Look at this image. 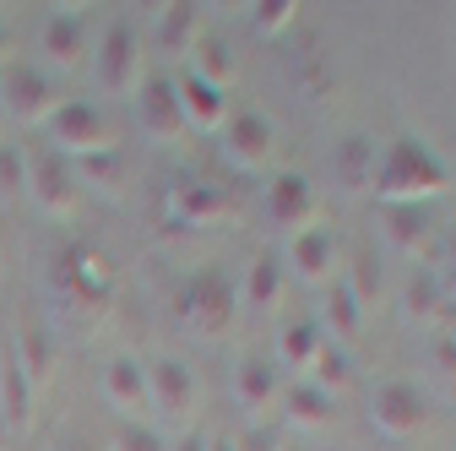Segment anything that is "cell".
Segmentation results:
<instances>
[{
    "mask_svg": "<svg viewBox=\"0 0 456 451\" xmlns=\"http://www.w3.org/2000/svg\"><path fill=\"white\" fill-rule=\"evenodd\" d=\"M440 299H445V283L440 277H429V272H419L413 283H408V310L413 316H424V321H435L440 316Z\"/></svg>",
    "mask_w": 456,
    "mask_h": 451,
    "instance_id": "f1b7e54d",
    "label": "cell"
},
{
    "mask_svg": "<svg viewBox=\"0 0 456 451\" xmlns=\"http://www.w3.org/2000/svg\"><path fill=\"white\" fill-rule=\"evenodd\" d=\"M305 381H315L321 391H331V398H337V391L354 381V359H348V348L326 343V348L315 354V365H310V375H305Z\"/></svg>",
    "mask_w": 456,
    "mask_h": 451,
    "instance_id": "484cf974",
    "label": "cell"
},
{
    "mask_svg": "<svg viewBox=\"0 0 456 451\" xmlns=\"http://www.w3.org/2000/svg\"><path fill=\"white\" fill-rule=\"evenodd\" d=\"M136 115L158 142H180L185 136V115H180V93L175 77H142L136 87Z\"/></svg>",
    "mask_w": 456,
    "mask_h": 451,
    "instance_id": "52a82bcc",
    "label": "cell"
},
{
    "mask_svg": "<svg viewBox=\"0 0 456 451\" xmlns=\"http://www.w3.org/2000/svg\"><path fill=\"white\" fill-rule=\"evenodd\" d=\"M175 93H180V115H185V131H217L228 120V103H223V87L201 82L196 71L175 77Z\"/></svg>",
    "mask_w": 456,
    "mask_h": 451,
    "instance_id": "5bb4252c",
    "label": "cell"
},
{
    "mask_svg": "<svg viewBox=\"0 0 456 451\" xmlns=\"http://www.w3.org/2000/svg\"><path fill=\"white\" fill-rule=\"evenodd\" d=\"M370 419H375L380 435H396V440L413 435V430L424 424V398H419V386H408V381H386V386H375Z\"/></svg>",
    "mask_w": 456,
    "mask_h": 451,
    "instance_id": "9c48e42d",
    "label": "cell"
},
{
    "mask_svg": "<svg viewBox=\"0 0 456 451\" xmlns=\"http://www.w3.org/2000/svg\"><path fill=\"white\" fill-rule=\"evenodd\" d=\"M147 370V398H152V408H163L168 419H185L191 408H196V375H191V365L185 359H152V365H142Z\"/></svg>",
    "mask_w": 456,
    "mask_h": 451,
    "instance_id": "ba28073f",
    "label": "cell"
},
{
    "mask_svg": "<svg viewBox=\"0 0 456 451\" xmlns=\"http://www.w3.org/2000/svg\"><path fill=\"white\" fill-rule=\"evenodd\" d=\"M0 103H6V120H17V126H44L61 109L49 71H38V66H12L0 77Z\"/></svg>",
    "mask_w": 456,
    "mask_h": 451,
    "instance_id": "3957f363",
    "label": "cell"
},
{
    "mask_svg": "<svg viewBox=\"0 0 456 451\" xmlns=\"http://www.w3.org/2000/svg\"><path fill=\"white\" fill-rule=\"evenodd\" d=\"M386 217H391V234L403 240V245H419L424 240V212L419 207H391Z\"/></svg>",
    "mask_w": 456,
    "mask_h": 451,
    "instance_id": "1f68e13d",
    "label": "cell"
},
{
    "mask_svg": "<svg viewBox=\"0 0 456 451\" xmlns=\"http://www.w3.org/2000/svg\"><path fill=\"white\" fill-rule=\"evenodd\" d=\"M201 38V12L196 6H163L158 12V44L168 54H191Z\"/></svg>",
    "mask_w": 456,
    "mask_h": 451,
    "instance_id": "ffe728a7",
    "label": "cell"
},
{
    "mask_svg": "<svg viewBox=\"0 0 456 451\" xmlns=\"http://www.w3.org/2000/svg\"><path fill=\"white\" fill-rule=\"evenodd\" d=\"M28 196H33L49 217H71V207H77V175H71V163H66L61 152L28 158Z\"/></svg>",
    "mask_w": 456,
    "mask_h": 451,
    "instance_id": "5b68a950",
    "label": "cell"
},
{
    "mask_svg": "<svg viewBox=\"0 0 456 451\" xmlns=\"http://www.w3.org/2000/svg\"><path fill=\"white\" fill-rule=\"evenodd\" d=\"M326 326H331L337 337H359V326H364V305L354 299V289L342 283V277L331 283V299H326ZM326 326H321V332H326Z\"/></svg>",
    "mask_w": 456,
    "mask_h": 451,
    "instance_id": "cb8c5ba5",
    "label": "cell"
},
{
    "mask_svg": "<svg viewBox=\"0 0 456 451\" xmlns=\"http://www.w3.org/2000/svg\"><path fill=\"white\" fill-rule=\"evenodd\" d=\"M0 131H6V103H0Z\"/></svg>",
    "mask_w": 456,
    "mask_h": 451,
    "instance_id": "f35d334b",
    "label": "cell"
},
{
    "mask_svg": "<svg viewBox=\"0 0 456 451\" xmlns=\"http://www.w3.org/2000/svg\"><path fill=\"white\" fill-rule=\"evenodd\" d=\"M289 419L299 424V430H326L331 419H337V403H331V391H321L315 381H289Z\"/></svg>",
    "mask_w": 456,
    "mask_h": 451,
    "instance_id": "ac0fdd59",
    "label": "cell"
},
{
    "mask_svg": "<svg viewBox=\"0 0 456 451\" xmlns=\"http://www.w3.org/2000/svg\"><path fill=\"white\" fill-rule=\"evenodd\" d=\"M98 82L109 93H136L142 87V54H136V33L131 22H114L98 44Z\"/></svg>",
    "mask_w": 456,
    "mask_h": 451,
    "instance_id": "8992f818",
    "label": "cell"
},
{
    "mask_svg": "<svg viewBox=\"0 0 456 451\" xmlns=\"http://www.w3.org/2000/svg\"><path fill=\"white\" fill-rule=\"evenodd\" d=\"M266 207H272V223L277 229H305V223L315 217V191H310V180L305 175H277L272 180V191H266Z\"/></svg>",
    "mask_w": 456,
    "mask_h": 451,
    "instance_id": "9a60e30c",
    "label": "cell"
},
{
    "mask_svg": "<svg viewBox=\"0 0 456 451\" xmlns=\"http://www.w3.org/2000/svg\"><path fill=\"white\" fill-rule=\"evenodd\" d=\"M103 398L120 408V419L147 424V414H152V398H147V370H142L131 354H114V359L103 365Z\"/></svg>",
    "mask_w": 456,
    "mask_h": 451,
    "instance_id": "30bf717a",
    "label": "cell"
},
{
    "mask_svg": "<svg viewBox=\"0 0 456 451\" xmlns=\"http://www.w3.org/2000/svg\"><path fill=\"white\" fill-rule=\"evenodd\" d=\"M337 175H342V185H370L375 180V142H364V136H348L342 142V152H337Z\"/></svg>",
    "mask_w": 456,
    "mask_h": 451,
    "instance_id": "d4e9b609",
    "label": "cell"
},
{
    "mask_svg": "<svg viewBox=\"0 0 456 451\" xmlns=\"http://www.w3.org/2000/svg\"><path fill=\"white\" fill-rule=\"evenodd\" d=\"M49 136H54V152H61L66 163L71 158H93V152H114L109 115H103L98 103H82V98L54 109V115H49Z\"/></svg>",
    "mask_w": 456,
    "mask_h": 451,
    "instance_id": "7a4b0ae2",
    "label": "cell"
},
{
    "mask_svg": "<svg viewBox=\"0 0 456 451\" xmlns=\"http://www.w3.org/2000/svg\"><path fill=\"white\" fill-rule=\"evenodd\" d=\"M294 22V6H277V0H272V6H256V28L261 33H277V28H289Z\"/></svg>",
    "mask_w": 456,
    "mask_h": 451,
    "instance_id": "836d02e7",
    "label": "cell"
},
{
    "mask_svg": "<svg viewBox=\"0 0 456 451\" xmlns=\"http://www.w3.org/2000/svg\"><path fill=\"white\" fill-rule=\"evenodd\" d=\"M440 365L456 370V337H445V343H440Z\"/></svg>",
    "mask_w": 456,
    "mask_h": 451,
    "instance_id": "e575fe53",
    "label": "cell"
},
{
    "mask_svg": "<svg viewBox=\"0 0 456 451\" xmlns=\"http://www.w3.org/2000/svg\"><path fill=\"white\" fill-rule=\"evenodd\" d=\"M0 414H6L12 430H22L28 414H33V381L22 375L17 359H6V375H0Z\"/></svg>",
    "mask_w": 456,
    "mask_h": 451,
    "instance_id": "44dd1931",
    "label": "cell"
},
{
    "mask_svg": "<svg viewBox=\"0 0 456 451\" xmlns=\"http://www.w3.org/2000/svg\"><path fill=\"white\" fill-rule=\"evenodd\" d=\"M282 266H294L305 283H326V277L337 272V240H331V229L305 223V229L289 240V261H282Z\"/></svg>",
    "mask_w": 456,
    "mask_h": 451,
    "instance_id": "8fae6325",
    "label": "cell"
},
{
    "mask_svg": "<svg viewBox=\"0 0 456 451\" xmlns=\"http://www.w3.org/2000/svg\"><path fill=\"white\" fill-rule=\"evenodd\" d=\"M234 310H240V283H234V277H223L217 266H207V272H196V277H191L185 316H191V326H196V332L217 337Z\"/></svg>",
    "mask_w": 456,
    "mask_h": 451,
    "instance_id": "277c9868",
    "label": "cell"
},
{
    "mask_svg": "<svg viewBox=\"0 0 456 451\" xmlns=\"http://www.w3.org/2000/svg\"><path fill=\"white\" fill-rule=\"evenodd\" d=\"M38 54L49 61V71H77L87 61V33L71 12H54L38 33Z\"/></svg>",
    "mask_w": 456,
    "mask_h": 451,
    "instance_id": "4fadbf2b",
    "label": "cell"
},
{
    "mask_svg": "<svg viewBox=\"0 0 456 451\" xmlns=\"http://www.w3.org/2000/svg\"><path fill=\"white\" fill-rule=\"evenodd\" d=\"M191 71L201 77V82H212V87H228V82H234V54H228V44L223 38H196V49H191Z\"/></svg>",
    "mask_w": 456,
    "mask_h": 451,
    "instance_id": "7402d4cb",
    "label": "cell"
},
{
    "mask_svg": "<svg viewBox=\"0 0 456 451\" xmlns=\"http://www.w3.org/2000/svg\"><path fill=\"white\" fill-rule=\"evenodd\" d=\"M321 348H326V332H321V321H282V332H277V354L289 359L294 370H310Z\"/></svg>",
    "mask_w": 456,
    "mask_h": 451,
    "instance_id": "d6986e66",
    "label": "cell"
},
{
    "mask_svg": "<svg viewBox=\"0 0 456 451\" xmlns=\"http://www.w3.org/2000/svg\"><path fill=\"white\" fill-rule=\"evenodd\" d=\"M17 365H22V375L38 386L44 375H49V337L38 332V326H22V343H17Z\"/></svg>",
    "mask_w": 456,
    "mask_h": 451,
    "instance_id": "83f0119b",
    "label": "cell"
},
{
    "mask_svg": "<svg viewBox=\"0 0 456 451\" xmlns=\"http://www.w3.org/2000/svg\"><path fill=\"white\" fill-rule=\"evenodd\" d=\"M114 451H168L163 440H158V430L152 424H136V419H120L114 424V440H109Z\"/></svg>",
    "mask_w": 456,
    "mask_h": 451,
    "instance_id": "f546056e",
    "label": "cell"
},
{
    "mask_svg": "<svg viewBox=\"0 0 456 451\" xmlns=\"http://www.w3.org/2000/svg\"><path fill=\"white\" fill-rule=\"evenodd\" d=\"M207 451H240V446H234V440H212Z\"/></svg>",
    "mask_w": 456,
    "mask_h": 451,
    "instance_id": "8d00e7d4",
    "label": "cell"
},
{
    "mask_svg": "<svg viewBox=\"0 0 456 451\" xmlns=\"http://www.w3.org/2000/svg\"><path fill=\"white\" fill-rule=\"evenodd\" d=\"M445 163L424 147V142H413V136H396L391 147H386V158L375 163V191L391 201V207H419V196H435V191H445Z\"/></svg>",
    "mask_w": 456,
    "mask_h": 451,
    "instance_id": "6da1fadb",
    "label": "cell"
},
{
    "mask_svg": "<svg viewBox=\"0 0 456 451\" xmlns=\"http://www.w3.org/2000/svg\"><path fill=\"white\" fill-rule=\"evenodd\" d=\"M71 175H77V185H98L109 196H120L126 163H120V152H93V158H71Z\"/></svg>",
    "mask_w": 456,
    "mask_h": 451,
    "instance_id": "603a6c76",
    "label": "cell"
},
{
    "mask_svg": "<svg viewBox=\"0 0 456 451\" xmlns=\"http://www.w3.org/2000/svg\"><path fill=\"white\" fill-rule=\"evenodd\" d=\"M223 136H228V158L245 163V168H261L272 158V120L261 115V109H240V115H228Z\"/></svg>",
    "mask_w": 456,
    "mask_h": 451,
    "instance_id": "7c38bea8",
    "label": "cell"
},
{
    "mask_svg": "<svg viewBox=\"0 0 456 451\" xmlns=\"http://www.w3.org/2000/svg\"><path fill=\"white\" fill-rule=\"evenodd\" d=\"M77 451H93V446H77Z\"/></svg>",
    "mask_w": 456,
    "mask_h": 451,
    "instance_id": "b9f144b4",
    "label": "cell"
},
{
    "mask_svg": "<svg viewBox=\"0 0 456 451\" xmlns=\"http://www.w3.org/2000/svg\"><path fill=\"white\" fill-rule=\"evenodd\" d=\"M234 391H240L245 408H266V403L282 398V370L272 359H240L234 365Z\"/></svg>",
    "mask_w": 456,
    "mask_h": 451,
    "instance_id": "e0dca14e",
    "label": "cell"
},
{
    "mask_svg": "<svg viewBox=\"0 0 456 451\" xmlns=\"http://www.w3.org/2000/svg\"><path fill=\"white\" fill-rule=\"evenodd\" d=\"M342 283H348V289H354V299H359V305H370V294L380 289V272H375V261H370V250H364V256L354 261V277H342Z\"/></svg>",
    "mask_w": 456,
    "mask_h": 451,
    "instance_id": "d6a6232c",
    "label": "cell"
},
{
    "mask_svg": "<svg viewBox=\"0 0 456 451\" xmlns=\"http://www.w3.org/2000/svg\"><path fill=\"white\" fill-rule=\"evenodd\" d=\"M282 451H299V446H282Z\"/></svg>",
    "mask_w": 456,
    "mask_h": 451,
    "instance_id": "60d3db41",
    "label": "cell"
},
{
    "mask_svg": "<svg viewBox=\"0 0 456 451\" xmlns=\"http://www.w3.org/2000/svg\"><path fill=\"white\" fill-rule=\"evenodd\" d=\"M0 191L6 196L28 191V152L22 147H0Z\"/></svg>",
    "mask_w": 456,
    "mask_h": 451,
    "instance_id": "4dcf8cb0",
    "label": "cell"
},
{
    "mask_svg": "<svg viewBox=\"0 0 456 451\" xmlns=\"http://www.w3.org/2000/svg\"><path fill=\"white\" fill-rule=\"evenodd\" d=\"M0 61H6V28H0Z\"/></svg>",
    "mask_w": 456,
    "mask_h": 451,
    "instance_id": "74e56055",
    "label": "cell"
},
{
    "mask_svg": "<svg viewBox=\"0 0 456 451\" xmlns=\"http://www.w3.org/2000/svg\"><path fill=\"white\" fill-rule=\"evenodd\" d=\"M282 289H289V266H282V256H256V266L245 272V289H240V299H245V310H277L282 305Z\"/></svg>",
    "mask_w": 456,
    "mask_h": 451,
    "instance_id": "2e32d148",
    "label": "cell"
},
{
    "mask_svg": "<svg viewBox=\"0 0 456 451\" xmlns=\"http://www.w3.org/2000/svg\"><path fill=\"white\" fill-rule=\"evenodd\" d=\"M207 446H212V440H201V435H196V430H191V435H185V440H180V446H175V451H207Z\"/></svg>",
    "mask_w": 456,
    "mask_h": 451,
    "instance_id": "d590c367",
    "label": "cell"
},
{
    "mask_svg": "<svg viewBox=\"0 0 456 451\" xmlns=\"http://www.w3.org/2000/svg\"><path fill=\"white\" fill-rule=\"evenodd\" d=\"M175 217H185V223H212V217H223V191H217V185H180V191H175Z\"/></svg>",
    "mask_w": 456,
    "mask_h": 451,
    "instance_id": "4316f807",
    "label": "cell"
},
{
    "mask_svg": "<svg viewBox=\"0 0 456 451\" xmlns=\"http://www.w3.org/2000/svg\"><path fill=\"white\" fill-rule=\"evenodd\" d=\"M451 256H456V234H451Z\"/></svg>",
    "mask_w": 456,
    "mask_h": 451,
    "instance_id": "ab89813d",
    "label": "cell"
}]
</instances>
